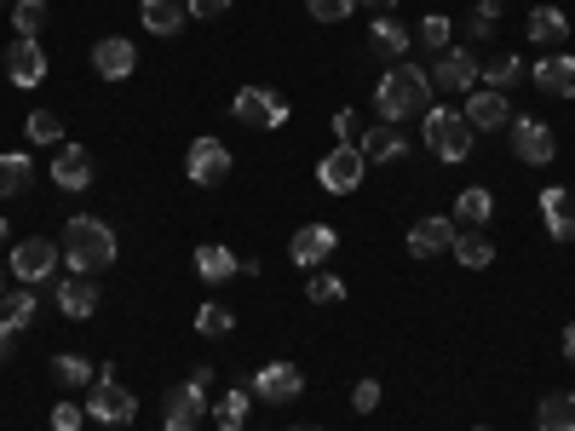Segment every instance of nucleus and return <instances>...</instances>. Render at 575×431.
I'll return each mask as SVG.
<instances>
[{"label": "nucleus", "instance_id": "nucleus-1", "mask_svg": "<svg viewBox=\"0 0 575 431\" xmlns=\"http://www.w3.org/2000/svg\"><path fill=\"white\" fill-rule=\"evenodd\" d=\"M432 104V75L409 64V58H397L386 75H380V87H374V110H380V121H414V115H427Z\"/></svg>", "mask_w": 575, "mask_h": 431}, {"label": "nucleus", "instance_id": "nucleus-2", "mask_svg": "<svg viewBox=\"0 0 575 431\" xmlns=\"http://www.w3.org/2000/svg\"><path fill=\"white\" fill-rule=\"evenodd\" d=\"M64 265L75 276H98V270H110L115 265V231L104 219H92V213H75L64 224Z\"/></svg>", "mask_w": 575, "mask_h": 431}, {"label": "nucleus", "instance_id": "nucleus-3", "mask_svg": "<svg viewBox=\"0 0 575 431\" xmlns=\"http://www.w3.org/2000/svg\"><path fill=\"white\" fill-rule=\"evenodd\" d=\"M87 420H98V426H133L139 420V397L121 386L110 363L98 368L92 386H87Z\"/></svg>", "mask_w": 575, "mask_h": 431}, {"label": "nucleus", "instance_id": "nucleus-4", "mask_svg": "<svg viewBox=\"0 0 575 431\" xmlns=\"http://www.w3.org/2000/svg\"><path fill=\"white\" fill-rule=\"evenodd\" d=\"M472 121L461 110H427V150L438 162H466L472 156Z\"/></svg>", "mask_w": 575, "mask_h": 431}, {"label": "nucleus", "instance_id": "nucleus-5", "mask_svg": "<svg viewBox=\"0 0 575 431\" xmlns=\"http://www.w3.org/2000/svg\"><path fill=\"white\" fill-rule=\"evenodd\" d=\"M363 167H368V162H363L357 144H334L329 156L317 162V185L329 190V196H352V190L363 185Z\"/></svg>", "mask_w": 575, "mask_h": 431}, {"label": "nucleus", "instance_id": "nucleus-6", "mask_svg": "<svg viewBox=\"0 0 575 431\" xmlns=\"http://www.w3.org/2000/svg\"><path fill=\"white\" fill-rule=\"evenodd\" d=\"M185 173H190V185L213 190V185L231 179V150H224L219 139H196V144H190V156H185Z\"/></svg>", "mask_w": 575, "mask_h": 431}, {"label": "nucleus", "instance_id": "nucleus-7", "mask_svg": "<svg viewBox=\"0 0 575 431\" xmlns=\"http://www.w3.org/2000/svg\"><path fill=\"white\" fill-rule=\"evenodd\" d=\"M208 415V386H196V379H185V386L167 391V409H162V426L167 431H196Z\"/></svg>", "mask_w": 575, "mask_h": 431}, {"label": "nucleus", "instance_id": "nucleus-8", "mask_svg": "<svg viewBox=\"0 0 575 431\" xmlns=\"http://www.w3.org/2000/svg\"><path fill=\"white\" fill-rule=\"evenodd\" d=\"M512 150H518V162H530V167H546L559 156V139H553V126L535 121V115H518L512 121Z\"/></svg>", "mask_w": 575, "mask_h": 431}, {"label": "nucleus", "instance_id": "nucleus-9", "mask_svg": "<svg viewBox=\"0 0 575 431\" xmlns=\"http://www.w3.org/2000/svg\"><path fill=\"white\" fill-rule=\"evenodd\" d=\"M231 110H236V121L265 126V133H270V126H288V104H283V98L270 92V87H242Z\"/></svg>", "mask_w": 575, "mask_h": 431}, {"label": "nucleus", "instance_id": "nucleus-10", "mask_svg": "<svg viewBox=\"0 0 575 431\" xmlns=\"http://www.w3.org/2000/svg\"><path fill=\"white\" fill-rule=\"evenodd\" d=\"M334 247H340L334 224H299V231H294V242H288V253H294V265H299V270L329 265V259H334Z\"/></svg>", "mask_w": 575, "mask_h": 431}, {"label": "nucleus", "instance_id": "nucleus-11", "mask_svg": "<svg viewBox=\"0 0 575 431\" xmlns=\"http://www.w3.org/2000/svg\"><path fill=\"white\" fill-rule=\"evenodd\" d=\"M92 69L104 75V81H128V75L139 69V46L128 35H104L92 46Z\"/></svg>", "mask_w": 575, "mask_h": 431}, {"label": "nucleus", "instance_id": "nucleus-12", "mask_svg": "<svg viewBox=\"0 0 575 431\" xmlns=\"http://www.w3.org/2000/svg\"><path fill=\"white\" fill-rule=\"evenodd\" d=\"M53 265H58V247L46 236H30V242L12 247V276H18V283H46Z\"/></svg>", "mask_w": 575, "mask_h": 431}, {"label": "nucleus", "instance_id": "nucleus-13", "mask_svg": "<svg viewBox=\"0 0 575 431\" xmlns=\"http://www.w3.org/2000/svg\"><path fill=\"white\" fill-rule=\"evenodd\" d=\"M7 75H12V87H41L46 81V53H41L35 35H18L7 46Z\"/></svg>", "mask_w": 575, "mask_h": 431}, {"label": "nucleus", "instance_id": "nucleus-14", "mask_svg": "<svg viewBox=\"0 0 575 431\" xmlns=\"http://www.w3.org/2000/svg\"><path fill=\"white\" fill-rule=\"evenodd\" d=\"M299 391H306V374H299L294 363H265L254 374V397L259 402H294Z\"/></svg>", "mask_w": 575, "mask_h": 431}, {"label": "nucleus", "instance_id": "nucleus-15", "mask_svg": "<svg viewBox=\"0 0 575 431\" xmlns=\"http://www.w3.org/2000/svg\"><path fill=\"white\" fill-rule=\"evenodd\" d=\"M461 115L472 121V133H489V126H512V104H507V92H495V87L466 92V110H461Z\"/></svg>", "mask_w": 575, "mask_h": 431}, {"label": "nucleus", "instance_id": "nucleus-16", "mask_svg": "<svg viewBox=\"0 0 575 431\" xmlns=\"http://www.w3.org/2000/svg\"><path fill=\"white\" fill-rule=\"evenodd\" d=\"M541 219H546V236L553 242H575V196L570 190H541Z\"/></svg>", "mask_w": 575, "mask_h": 431}, {"label": "nucleus", "instance_id": "nucleus-17", "mask_svg": "<svg viewBox=\"0 0 575 431\" xmlns=\"http://www.w3.org/2000/svg\"><path fill=\"white\" fill-rule=\"evenodd\" d=\"M53 179H58V190H87V185H92V156H87L81 144H58Z\"/></svg>", "mask_w": 575, "mask_h": 431}, {"label": "nucleus", "instance_id": "nucleus-18", "mask_svg": "<svg viewBox=\"0 0 575 431\" xmlns=\"http://www.w3.org/2000/svg\"><path fill=\"white\" fill-rule=\"evenodd\" d=\"M409 41H414V30H403V23H397L391 12H380V18H374L368 23V46H374V53H380V58H409Z\"/></svg>", "mask_w": 575, "mask_h": 431}, {"label": "nucleus", "instance_id": "nucleus-19", "mask_svg": "<svg viewBox=\"0 0 575 431\" xmlns=\"http://www.w3.org/2000/svg\"><path fill=\"white\" fill-rule=\"evenodd\" d=\"M478 58L472 53H443L438 58V69H432V87H443V92H472V81H478Z\"/></svg>", "mask_w": 575, "mask_h": 431}, {"label": "nucleus", "instance_id": "nucleus-20", "mask_svg": "<svg viewBox=\"0 0 575 431\" xmlns=\"http://www.w3.org/2000/svg\"><path fill=\"white\" fill-rule=\"evenodd\" d=\"M455 247V219H420L409 231V253L414 259H432V253H449Z\"/></svg>", "mask_w": 575, "mask_h": 431}, {"label": "nucleus", "instance_id": "nucleus-21", "mask_svg": "<svg viewBox=\"0 0 575 431\" xmlns=\"http://www.w3.org/2000/svg\"><path fill=\"white\" fill-rule=\"evenodd\" d=\"M58 311L69 322H87L98 311V288H92V276H69V283H58Z\"/></svg>", "mask_w": 575, "mask_h": 431}, {"label": "nucleus", "instance_id": "nucleus-22", "mask_svg": "<svg viewBox=\"0 0 575 431\" xmlns=\"http://www.w3.org/2000/svg\"><path fill=\"white\" fill-rule=\"evenodd\" d=\"M357 150H363V162H397V156H409V139L397 133V121H386V126H368Z\"/></svg>", "mask_w": 575, "mask_h": 431}, {"label": "nucleus", "instance_id": "nucleus-23", "mask_svg": "<svg viewBox=\"0 0 575 431\" xmlns=\"http://www.w3.org/2000/svg\"><path fill=\"white\" fill-rule=\"evenodd\" d=\"M185 18H190L185 0H144V7H139V23H144L150 35H179Z\"/></svg>", "mask_w": 575, "mask_h": 431}, {"label": "nucleus", "instance_id": "nucleus-24", "mask_svg": "<svg viewBox=\"0 0 575 431\" xmlns=\"http://www.w3.org/2000/svg\"><path fill=\"white\" fill-rule=\"evenodd\" d=\"M236 270H242V259H236L231 247H219V242L196 247V276H202V283H231Z\"/></svg>", "mask_w": 575, "mask_h": 431}, {"label": "nucleus", "instance_id": "nucleus-25", "mask_svg": "<svg viewBox=\"0 0 575 431\" xmlns=\"http://www.w3.org/2000/svg\"><path fill=\"white\" fill-rule=\"evenodd\" d=\"M535 87L546 98H570L575 92V58H541L535 64Z\"/></svg>", "mask_w": 575, "mask_h": 431}, {"label": "nucleus", "instance_id": "nucleus-26", "mask_svg": "<svg viewBox=\"0 0 575 431\" xmlns=\"http://www.w3.org/2000/svg\"><path fill=\"white\" fill-rule=\"evenodd\" d=\"M535 426H541V431H575V391H553V397H541Z\"/></svg>", "mask_w": 575, "mask_h": 431}, {"label": "nucleus", "instance_id": "nucleus-27", "mask_svg": "<svg viewBox=\"0 0 575 431\" xmlns=\"http://www.w3.org/2000/svg\"><path fill=\"white\" fill-rule=\"evenodd\" d=\"M455 259L466 265V270H484V265H495V242L484 236V231H455Z\"/></svg>", "mask_w": 575, "mask_h": 431}, {"label": "nucleus", "instance_id": "nucleus-28", "mask_svg": "<svg viewBox=\"0 0 575 431\" xmlns=\"http://www.w3.org/2000/svg\"><path fill=\"white\" fill-rule=\"evenodd\" d=\"M30 179H35V162L23 156V150H7V156H0V196L30 190Z\"/></svg>", "mask_w": 575, "mask_h": 431}, {"label": "nucleus", "instance_id": "nucleus-29", "mask_svg": "<svg viewBox=\"0 0 575 431\" xmlns=\"http://www.w3.org/2000/svg\"><path fill=\"white\" fill-rule=\"evenodd\" d=\"M53 374H58V386H69V391H81V386H92V363L81 357V351H58L53 357Z\"/></svg>", "mask_w": 575, "mask_h": 431}, {"label": "nucleus", "instance_id": "nucleus-30", "mask_svg": "<svg viewBox=\"0 0 575 431\" xmlns=\"http://www.w3.org/2000/svg\"><path fill=\"white\" fill-rule=\"evenodd\" d=\"M247 409H254V397H247L242 386H236V391H224V397H219V409H213V426H219V431H242V426H247Z\"/></svg>", "mask_w": 575, "mask_h": 431}, {"label": "nucleus", "instance_id": "nucleus-31", "mask_svg": "<svg viewBox=\"0 0 575 431\" xmlns=\"http://www.w3.org/2000/svg\"><path fill=\"white\" fill-rule=\"evenodd\" d=\"M564 35H570V18H564L559 7H535V12H530V41L553 46V41H564Z\"/></svg>", "mask_w": 575, "mask_h": 431}, {"label": "nucleus", "instance_id": "nucleus-32", "mask_svg": "<svg viewBox=\"0 0 575 431\" xmlns=\"http://www.w3.org/2000/svg\"><path fill=\"white\" fill-rule=\"evenodd\" d=\"M495 213V196L489 190H478V185H472V190H461V201H455V219L466 224V231H478V224Z\"/></svg>", "mask_w": 575, "mask_h": 431}, {"label": "nucleus", "instance_id": "nucleus-33", "mask_svg": "<svg viewBox=\"0 0 575 431\" xmlns=\"http://www.w3.org/2000/svg\"><path fill=\"white\" fill-rule=\"evenodd\" d=\"M231 306H219V299H213V306H196V334H202V340H224V334H231Z\"/></svg>", "mask_w": 575, "mask_h": 431}, {"label": "nucleus", "instance_id": "nucleus-34", "mask_svg": "<svg viewBox=\"0 0 575 431\" xmlns=\"http://www.w3.org/2000/svg\"><path fill=\"white\" fill-rule=\"evenodd\" d=\"M12 30L41 41V30H46V0H18V7H12Z\"/></svg>", "mask_w": 575, "mask_h": 431}, {"label": "nucleus", "instance_id": "nucleus-35", "mask_svg": "<svg viewBox=\"0 0 575 431\" xmlns=\"http://www.w3.org/2000/svg\"><path fill=\"white\" fill-rule=\"evenodd\" d=\"M306 299H311V306H340V299H345V283H340V276H329V270H311Z\"/></svg>", "mask_w": 575, "mask_h": 431}, {"label": "nucleus", "instance_id": "nucleus-36", "mask_svg": "<svg viewBox=\"0 0 575 431\" xmlns=\"http://www.w3.org/2000/svg\"><path fill=\"white\" fill-rule=\"evenodd\" d=\"M23 133H30L35 144H58L64 139V121L53 110H30V121H23Z\"/></svg>", "mask_w": 575, "mask_h": 431}, {"label": "nucleus", "instance_id": "nucleus-37", "mask_svg": "<svg viewBox=\"0 0 575 431\" xmlns=\"http://www.w3.org/2000/svg\"><path fill=\"white\" fill-rule=\"evenodd\" d=\"M484 81H489L495 92H507V87H518V81H523V64H518L512 53H501V58H495V64L484 69Z\"/></svg>", "mask_w": 575, "mask_h": 431}, {"label": "nucleus", "instance_id": "nucleus-38", "mask_svg": "<svg viewBox=\"0 0 575 431\" xmlns=\"http://www.w3.org/2000/svg\"><path fill=\"white\" fill-rule=\"evenodd\" d=\"M0 311H7L12 328H30V322H35V294H30V288H18V294L0 299Z\"/></svg>", "mask_w": 575, "mask_h": 431}, {"label": "nucleus", "instance_id": "nucleus-39", "mask_svg": "<svg viewBox=\"0 0 575 431\" xmlns=\"http://www.w3.org/2000/svg\"><path fill=\"white\" fill-rule=\"evenodd\" d=\"M306 12L317 18V23H345L357 12V0H306Z\"/></svg>", "mask_w": 575, "mask_h": 431}, {"label": "nucleus", "instance_id": "nucleus-40", "mask_svg": "<svg viewBox=\"0 0 575 431\" xmlns=\"http://www.w3.org/2000/svg\"><path fill=\"white\" fill-rule=\"evenodd\" d=\"M414 41H427V46H432V53H438V46H449V18H443V12H432V18H420V30H414Z\"/></svg>", "mask_w": 575, "mask_h": 431}, {"label": "nucleus", "instance_id": "nucleus-41", "mask_svg": "<svg viewBox=\"0 0 575 431\" xmlns=\"http://www.w3.org/2000/svg\"><path fill=\"white\" fill-rule=\"evenodd\" d=\"M81 420H87V402H58L53 409V431H81Z\"/></svg>", "mask_w": 575, "mask_h": 431}, {"label": "nucleus", "instance_id": "nucleus-42", "mask_svg": "<svg viewBox=\"0 0 575 431\" xmlns=\"http://www.w3.org/2000/svg\"><path fill=\"white\" fill-rule=\"evenodd\" d=\"M352 409H357V415H374V409H380V379H357Z\"/></svg>", "mask_w": 575, "mask_h": 431}, {"label": "nucleus", "instance_id": "nucleus-43", "mask_svg": "<svg viewBox=\"0 0 575 431\" xmlns=\"http://www.w3.org/2000/svg\"><path fill=\"white\" fill-rule=\"evenodd\" d=\"M185 12L190 18H224V12H231V0H185Z\"/></svg>", "mask_w": 575, "mask_h": 431}, {"label": "nucleus", "instance_id": "nucleus-44", "mask_svg": "<svg viewBox=\"0 0 575 431\" xmlns=\"http://www.w3.org/2000/svg\"><path fill=\"white\" fill-rule=\"evenodd\" d=\"M352 133H357V115H352V110H340V115H334V139H340V144H352Z\"/></svg>", "mask_w": 575, "mask_h": 431}, {"label": "nucleus", "instance_id": "nucleus-45", "mask_svg": "<svg viewBox=\"0 0 575 431\" xmlns=\"http://www.w3.org/2000/svg\"><path fill=\"white\" fill-rule=\"evenodd\" d=\"M12 340H18V328H12L7 317H0V363H7V357H12Z\"/></svg>", "mask_w": 575, "mask_h": 431}, {"label": "nucleus", "instance_id": "nucleus-46", "mask_svg": "<svg viewBox=\"0 0 575 431\" xmlns=\"http://www.w3.org/2000/svg\"><path fill=\"white\" fill-rule=\"evenodd\" d=\"M501 7H507V0H478V18H489V23H495V18H501Z\"/></svg>", "mask_w": 575, "mask_h": 431}, {"label": "nucleus", "instance_id": "nucleus-47", "mask_svg": "<svg viewBox=\"0 0 575 431\" xmlns=\"http://www.w3.org/2000/svg\"><path fill=\"white\" fill-rule=\"evenodd\" d=\"M357 7H368L374 18H380V12H391V7H397V0H357Z\"/></svg>", "mask_w": 575, "mask_h": 431}, {"label": "nucleus", "instance_id": "nucleus-48", "mask_svg": "<svg viewBox=\"0 0 575 431\" xmlns=\"http://www.w3.org/2000/svg\"><path fill=\"white\" fill-rule=\"evenodd\" d=\"M564 357H570V363H575V322H570V328H564Z\"/></svg>", "mask_w": 575, "mask_h": 431}, {"label": "nucleus", "instance_id": "nucleus-49", "mask_svg": "<svg viewBox=\"0 0 575 431\" xmlns=\"http://www.w3.org/2000/svg\"><path fill=\"white\" fill-rule=\"evenodd\" d=\"M0 242H7V219H0Z\"/></svg>", "mask_w": 575, "mask_h": 431}, {"label": "nucleus", "instance_id": "nucleus-50", "mask_svg": "<svg viewBox=\"0 0 575 431\" xmlns=\"http://www.w3.org/2000/svg\"><path fill=\"white\" fill-rule=\"evenodd\" d=\"M294 431H317V426H294Z\"/></svg>", "mask_w": 575, "mask_h": 431}, {"label": "nucleus", "instance_id": "nucleus-51", "mask_svg": "<svg viewBox=\"0 0 575 431\" xmlns=\"http://www.w3.org/2000/svg\"><path fill=\"white\" fill-rule=\"evenodd\" d=\"M0 299H7V288H0Z\"/></svg>", "mask_w": 575, "mask_h": 431}, {"label": "nucleus", "instance_id": "nucleus-52", "mask_svg": "<svg viewBox=\"0 0 575 431\" xmlns=\"http://www.w3.org/2000/svg\"><path fill=\"white\" fill-rule=\"evenodd\" d=\"M478 431H489V426H478Z\"/></svg>", "mask_w": 575, "mask_h": 431}]
</instances>
